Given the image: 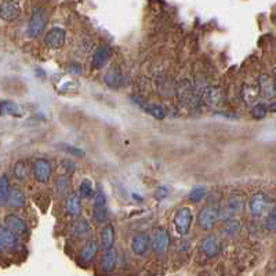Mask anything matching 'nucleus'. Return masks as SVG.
<instances>
[{"instance_id": "obj_1", "label": "nucleus", "mask_w": 276, "mask_h": 276, "mask_svg": "<svg viewBox=\"0 0 276 276\" xmlns=\"http://www.w3.org/2000/svg\"><path fill=\"white\" fill-rule=\"evenodd\" d=\"M221 218L220 203H207L203 206L198 215V225L203 231H211Z\"/></svg>"}, {"instance_id": "obj_2", "label": "nucleus", "mask_w": 276, "mask_h": 276, "mask_svg": "<svg viewBox=\"0 0 276 276\" xmlns=\"http://www.w3.org/2000/svg\"><path fill=\"white\" fill-rule=\"evenodd\" d=\"M244 206H246V196L244 193L239 192H232L228 199H226V206L224 211H221V217L224 220H228V218H233L236 215L242 214L243 210H244Z\"/></svg>"}, {"instance_id": "obj_3", "label": "nucleus", "mask_w": 276, "mask_h": 276, "mask_svg": "<svg viewBox=\"0 0 276 276\" xmlns=\"http://www.w3.org/2000/svg\"><path fill=\"white\" fill-rule=\"evenodd\" d=\"M177 95H178V99L181 101L182 104L189 105V106H196L200 102V95L198 93V88L195 87L188 79H182L181 82L178 83Z\"/></svg>"}, {"instance_id": "obj_4", "label": "nucleus", "mask_w": 276, "mask_h": 276, "mask_svg": "<svg viewBox=\"0 0 276 276\" xmlns=\"http://www.w3.org/2000/svg\"><path fill=\"white\" fill-rule=\"evenodd\" d=\"M193 222V213L189 207H181L176 211L174 215V228L180 236H185L191 229Z\"/></svg>"}, {"instance_id": "obj_5", "label": "nucleus", "mask_w": 276, "mask_h": 276, "mask_svg": "<svg viewBox=\"0 0 276 276\" xmlns=\"http://www.w3.org/2000/svg\"><path fill=\"white\" fill-rule=\"evenodd\" d=\"M270 204V199L268 193L264 191H255L251 193L250 200H248V209L253 217H261L265 211L268 210Z\"/></svg>"}, {"instance_id": "obj_6", "label": "nucleus", "mask_w": 276, "mask_h": 276, "mask_svg": "<svg viewBox=\"0 0 276 276\" xmlns=\"http://www.w3.org/2000/svg\"><path fill=\"white\" fill-rule=\"evenodd\" d=\"M47 24V13L43 7H38L35 9L28 24V35L31 38H36L40 33L43 32L44 28Z\"/></svg>"}, {"instance_id": "obj_7", "label": "nucleus", "mask_w": 276, "mask_h": 276, "mask_svg": "<svg viewBox=\"0 0 276 276\" xmlns=\"http://www.w3.org/2000/svg\"><path fill=\"white\" fill-rule=\"evenodd\" d=\"M170 246V235L169 231L163 228V226H158L155 228L152 232V237H151V247L154 248V251L159 255L167 251V248Z\"/></svg>"}, {"instance_id": "obj_8", "label": "nucleus", "mask_w": 276, "mask_h": 276, "mask_svg": "<svg viewBox=\"0 0 276 276\" xmlns=\"http://www.w3.org/2000/svg\"><path fill=\"white\" fill-rule=\"evenodd\" d=\"M33 177L40 184H46L51 180L53 176V167L49 160L44 158H38L33 162Z\"/></svg>"}, {"instance_id": "obj_9", "label": "nucleus", "mask_w": 276, "mask_h": 276, "mask_svg": "<svg viewBox=\"0 0 276 276\" xmlns=\"http://www.w3.org/2000/svg\"><path fill=\"white\" fill-rule=\"evenodd\" d=\"M200 251L209 257V258H214L221 253V242L215 235H207L202 239V242L199 244Z\"/></svg>"}, {"instance_id": "obj_10", "label": "nucleus", "mask_w": 276, "mask_h": 276, "mask_svg": "<svg viewBox=\"0 0 276 276\" xmlns=\"http://www.w3.org/2000/svg\"><path fill=\"white\" fill-rule=\"evenodd\" d=\"M66 33L62 28H53L50 29L46 38H44V43L51 50H58L65 44Z\"/></svg>"}, {"instance_id": "obj_11", "label": "nucleus", "mask_w": 276, "mask_h": 276, "mask_svg": "<svg viewBox=\"0 0 276 276\" xmlns=\"http://www.w3.org/2000/svg\"><path fill=\"white\" fill-rule=\"evenodd\" d=\"M131 250L132 253L138 257H144L149 253L151 250V237L147 233H137L131 239Z\"/></svg>"}, {"instance_id": "obj_12", "label": "nucleus", "mask_w": 276, "mask_h": 276, "mask_svg": "<svg viewBox=\"0 0 276 276\" xmlns=\"http://www.w3.org/2000/svg\"><path fill=\"white\" fill-rule=\"evenodd\" d=\"M20 14H21V7L16 0H5L0 5V18L5 21H16Z\"/></svg>"}, {"instance_id": "obj_13", "label": "nucleus", "mask_w": 276, "mask_h": 276, "mask_svg": "<svg viewBox=\"0 0 276 276\" xmlns=\"http://www.w3.org/2000/svg\"><path fill=\"white\" fill-rule=\"evenodd\" d=\"M200 99H203L206 104L217 106L220 105L221 98H222V91L221 88L215 87V86H206V87L198 90Z\"/></svg>"}, {"instance_id": "obj_14", "label": "nucleus", "mask_w": 276, "mask_h": 276, "mask_svg": "<svg viewBox=\"0 0 276 276\" xmlns=\"http://www.w3.org/2000/svg\"><path fill=\"white\" fill-rule=\"evenodd\" d=\"M258 91L262 94L265 98L270 99L275 98L276 86L273 77H270L268 73H262L258 76Z\"/></svg>"}, {"instance_id": "obj_15", "label": "nucleus", "mask_w": 276, "mask_h": 276, "mask_svg": "<svg viewBox=\"0 0 276 276\" xmlns=\"http://www.w3.org/2000/svg\"><path fill=\"white\" fill-rule=\"evenodd\" d=\"M5 226L9 231H11L13 233H16L17 236H24L28 231L25 221L22 220L21 217H18V215L16 214L6 215Z\"/></svg>"}, {"instance_id": "obj_16", "label": "nucleus", "mask_w": 276, "mask_h": 276, "mask_svg": "<svg viewBox=\"0 0 276 276\" xmlns=\"http://www.w3.org/2000/svg\"><path fill=\"white\" fill-rule=\"evenodd\" d=\"M110 58V49L108 46H99L98 49L95 50V53L93 55V61H91V66L94 69H101L104 68L105 64L109 61Z\"/></svg>"}, {"instance_id": "obj_17", "label": "nucleus", "mask_w": 276, "mask_h": 276, "mask_svg": "<svg viewBox=\"0 0 276 276\" xmlns=\"http://www.w3.org/2000/svg\"><path fill=\"white\" fill-rule=\"evenodd\" d=\"M97 253H98V243L94 242V240H88L84 246L80 250V261L84 262V264H88L91 262L95 257H97Z\"/></svg>"}, {"instance_id": "obj_18", "label": "nucleus", "mask_w": 276, "mask_h": 276, "mask_svg": "<svg viewBox=\"0 0 276 276\" xmlns=\"http://www.w3.org/2000/svg\"><path fill=\"white\" fill-rule=\"evenodd\" d=\"M11 207L14 209H21L27 203V196L20 187H13L10 189V195H9V202Z\"/></svg>"}, {"instance_id": "obj_19", "label": "nucleus", "mask_w": 276, "mask_h": 276, "mask_svg": "<svg viewBox=\"0 0 276 276\" xmlns=\"http://www.w3.org/2000/svg\"><path fill=\"white\" fill-rule=\"evenodd\" d=\"M65 210L66 214L72 215V217H77L82 211V203H80V198L77 193H69L66 196L65 200Z\"/></svg>"}, {"instance_id": "obj_20", "label": "nucleus", "mask_w": 276, "mask_h": 276, "mask_svg": "<svg viewBox=\"0 0 276 276\" xmlns=\"http://www.w3.org/2000/svg\"><path fill=\"white\" fill-rule=\"evenodd\" d=\"M101 248L106 251V250H109V248L113 247V244H115V229H113V226L112 225H105L102 229H101Z\"/></svg>"}, {"instance_id": "obj_21", "label": "nucleus", "mask_w": 276, "mask_h": 276, "mask_svg": "<svg viewBox=\"0 0 276 276\" xmlns=\"http://www.w3.org/2000/svg\"><path fill=\"white\" fill-rule=\"evenodd\" d=\"M116 264H117V251L112 247L104 253V257L101 261V268L105 273H110L116 268Z\"/></svg>"}, {"instance_id": "obj_22", "label": "nucleus", "mask_w": 276, "mask_h": 276, "mask_svg": "<svg viewBox=\"0 0 276 276\" xmlns=\"http://www.w3.org/2000/svg\"><path fill=\"white\" fill-rule=\"evenodd\" d=\"M0 239L5 243L6 250H17L18 246H20L18 236H17L16 233L9 231L6 226H0Z\"/></svg>"}, {"instance_id": "obj_23", "label": "nucleus", "mask_w": 276, "mask_h": 276, "mask_svg": "<svg viewBox=\"0 0 276 276\" xmlns=\"http://www.w3.org/2000/svg\"><path fill=\"white\" fill-rule=\"evenodd\" d=\"M258 87H255L254 84H244L242 87V98L247 105L255 104V101L258 99Z\"/></svg>"}, {"instance_id": "obj_24", "label": "nucleus", "mask_w": 276, "mask_h": 276, "mask_svg": "<svg viewBox=\"0 0 276 276\" xmlns=\"http://www.w3.org/2000/svg\"><path fill=\"white\" fill-rule=\"evenodd\" d=\"M54 189L55 193L58 196H68L69 189H71V180H69V177L66 176V174H62V176L58 177L57 181H55Z\"/></svg>"}, {"instance_id": "obj_25", "label": "nucleus", "mask_w": 276, "mask_h": 276, "mask_svg": "<svg viewBox=\"0 0 276 276\" xmlns=\"http://www.w3.org/2000/svg\"><path fill=\"white\" fill-rule=\"evenodd\" d=\"M10 180L9 177L3 174L0 177V206H5L9 202V195H10Z\"/></svg>"}, {"instance_id": "obj_26", "label": "nucleus", "mask_w": 276, "mask_h": 276, "mask_svg": "<svg viewBox=\"0 0 276 276\" xmlns=\"http://www.w3.org/2000/svg\"><path fill=\"white\" fill-rule=\"evenodd\" d=\"M88 233H90V225H88V222L86 220L79 218V220L73 224V226H72V235H73V236L83 237L87 236Z\"/></svg>"}, {"instance_id": "obj_27", "label": "nucleus", "mask_w": 276, "mask_h": 276, "mask_svg": "<svg viewBox=\"0 0 276 276\" xmlns=\"http://www.w3.org/2000/svg\"><path fill=\"white\" fill-rule=\"evenodd\" d=\"M0 115L20 116V108L13 101H0Z\"/></svg>"}, {"instance_id": "obj_28", "label": "nucleus", "mask_w": 276, "mask_h": 276, "mask_svg": "<svg viewBox=\"0 0 276 276\" xmlns=\"http://www.w3.org/2000/svg\"><path fill=\"white\" fill-rule=\"evenodd\" d=\"M13 174H14L16 180H18V181H25L28 177L27 163H25L24 160H18V162H16V165L13 167Z\"/></svg>"}, {"instance_id": "obj_29", "label": "nucleus", "mask_w": 276, "mask_h": 276, "mask_svg": "<svg viewBox=\"0 0 276 276\" xmlns=\"http://www.w3.org/2000/svg\"><path fill=\"white\" fill-rule=\"evenodd\" d=\"M144 110H145L147 113H149V115L152 116V117L158 119V120H162V119H165V116H166L165 109H163V108H162L160 105L147 104V105H144Z\"/></svg>"}, {"instance_id": "obj_30", "label": "nucleus", "mask_w": 276, "mask_h": 276, "mask_svg": "<svg viewBox=\"0 0 276 276\" xmlns=\"http://www.w3.org/2000/svg\"><path fill=\"white\" fill-rule=\"evenodd\" d=\"M94 220L98 224H104L109 218V213H108V207L106 206H94L93 211Z\"/></svg>"}, {"instance_id": "obj_31", "label": "nucleus", "mask_w": 276, "mask_h": 276, "mask_svg": "<svg viewBox=\"0 0 276 276\" xmlns=\"http://www.w3.org/2000/svg\"><path fill=\"white\" fill-rule=\"evenodd\" d=\"M105 82L109 87H119L121 84V73L119 71H110L105 75Z\"/></svg>"}, {"instance_id": "obj_32", "label": "nucleus", "mask_w": 276, "mask_h": 276, "mask_svg": "<svg viewBox=\"0 0 276 276\" xmlns=\"http://www.w3.org/2000/svg\"><path fill=\"white\" fill-rule=\"evenodd\" d=\"M58 148L62 149L65 154L71 155V156H76V158H84V151L80 149L79 147H73L69 144H58Z\"/></svg>"}, {"instance_id": "obj_33", "label": "nucleus", "mask_w": 276, "mask_h": 276, "mask_svg": "<svg viewBox=\"0 0 276 276\" xmlns=\"http://www.w3.org/2000/svg\"><path fill=\"white\" fill-rule=\"evenodd\" d=\"M206 193H207V189L204 187H195L192 188V191L189 192L188 198H189V200H191L192 203H198L200 200H203L204 196H206Z\"/></svg>"}, {"instance_id": "obj_34", "label": "nucleus", "mask_w": 276, "mask_h": 276, "mask_svg": "<svg viewBox=\"0 0 276 276\" xmlns=\"http://www.w3.org/2000/svg\"><path fill=\"white\" fill-rule=\"evenodd\" d=\"M94 193V188H93V182L90 181V180H83L80 182V185H79V195L83 196V198H90V196H93Z\"/></svg>"}, {"instance_id": "obj_35", "label": "nucleus", "mask_w": 276, "mask_h": 276, "mask_svg": "<svg viewBox=\"0 0 276 276\" xmlns=\"http://www.w3.org/2000/svg\"><path fill=\"white\" fill-rule=\"evenodd\" d=\"M224 231L229 236L237 235L240 232V222L237 220H233V218H228V220H225V228H224Z\"/></svg>"}, {"instance_id": "obj_36", "label": "nucleus", "mask_w": 276, "mask_h": 276, "mask_svg": "<svg viewBox=\"0 0 276 276\" xmlns=\"http://www.w3.org/2000/svg\"><path fill=\"white\" fill-rule=\"evenodd\" d=\"M268 112H269L268 105L257 104L253 106V109H251V115H253V117H255V119H264L265 116L268 115Z\"/></svg>"}, {"instance_id": "obj_37", "label": "nucleus", "mask_w": 276, "mask_h": 276, "mask_svg": "<svg viewBox=\"0 0 276 276\" xmlns=\"http://www.w3.org/2000/svg\"><path fill=\"white\" fill-rule=\"evenodd\" d=\"M265 228L270 232H275L276 229V210L272 209L269 211V214L266 215L265 218Z\"/></svg>"}, {"instance_id": "obj_38", "label": "nucleus", "mask_w": 276, "mask_h": 276, "mask_svg": "<svg viewBox=\"0 0 276 276\" xmlns=\"http://www.w3.org/2000/svg\"><path fill=\"white\" fill-rule=\"evenodd\" d=\"M167 195H169V189L166 187H159L155 192V198H156V200L162 202V200H165L167 198Z\"/></svg>"}, {"instance_id": "obj_39", "label": "nucleus", "mask_w": 276, "mask_h": 276, "mask_svg": "<svg viewBox=\"0 0 276 276\" xmlns=\"http://www.w3.org/2000/svg\"><path fill=\"white\" fill-rule=\"evenodd\" d=\"M62 167H64L65 170H68V167H71V171H73L75 169H76V165H75V163H73L72 160L66 159V160H64V162H62Z\"/></svg>"}, {"instance_id": "obj_40", "label": "nucleus", "mask_w": 276, "mask_h": 276, "mask_svg": "<svg viewBox=\"0 0 276 276\" xmlns=\"http://www.w3.org/2000/svg\"><path fill=\"white\" fill-rule=\"evenodd\" d=\"M6 250V247H5V243H3V240H2V239H0V253H3V251H5Z\"/></svg>"}]
</instances>
